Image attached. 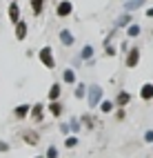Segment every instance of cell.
Masks as SVG:
<instances>
[{
  "label": "cell",
  "instance_id": "cell-1",
  "mask_svg": "<svg viewBox=\"0 0 153 158\" xmlns=\"http://www.w3.org/2000/svg\"><path fill=\"white\" fill-rule=\"evenodd\" d=\"M102 98H104V91H102L100 85H91V87H87V105H89L91 109L98 107Z\"/></svg>",
  "mask_w": 153,
  "mask_h": 158
},
{
  "label": "cell",
  "instance_id": "cell-2",
  "mask_svg": "<svg viewBox=\"0 0 153 158\" xmlns=\"http://www.w3.org/2000/svg\"><path fill=\"white\" fill-rule=\"evenodd\" d=\"M38 58H40V62L47 67V69H56V58H53V49H51L49 45H45L42 49L38 51Z\"/></svg>",
  "mask_w": 153,
  "mask_h": 158
},
{
  "label": "cell",
  "instance_id": "cell-3",
  "mask_svg": "<svg viewBox=\"0 0 153 158\" xmlns=\"http://www.w3.org/2000/svg\"><path fill=\"white\" fill-rule=\"evenodd\" d=\"M124 65H127L129 69H135V67L140 65V49H138V47H129L127 58H124Z\"/></svg>",
  "mask_w": 153,
  "mask_h": 158
},
{
  "label": "cell",
  "instance_id": "cell-4",
  "mask_svg": "<svg viewBox=\"0 0 153 158\" xmlns=\"http://www.w3.org/2000/svg\"><path fill=\"white\" fill-rule=\"evenodd\" d=\"M71 14H73V2L71 0H60L58 7H56V16L58 18H69Z\"/></svg>",
  "mask_w": 153,
  "mask_h": 158
},
{
  "label": "cell",
  "instance_id": "cell-5",
  "mask_svg": "<svg viewBox=\"0 0 153 158\" xmlns=\"http://www.w3.org/2000/svg\"><path fill=\"white\" fill-rule=\"evenodd\" d=\"M29 118H31V123H42V120H45V105H42V102H36V105H31Z\"/></svg>",
  "mask_w": 153,
  "mask_h": 158
},
{
  "label": "cell",
  "instance_id": "cell-6",
  "mask_svg": "<svg viewBox=\"0 0 153 158\" xmlns=\"http://www.w3.org/2000/svg\"><path fill=\"white\" fill-rule=\"evenodd\" d=\"M14 34H16V40H25V38H27V34H29V25L25 23L22 18H20L18 23L14 25Z\"/></svg>",
  "mask_w": 153,
  "mask_h": 158
},
{
  "label": "cell",
  "instance_id": "cell-7",
  "mask_svg": "<svg viewBox=\"0 0 153 158\" xmlns=\"http://www.w3.org/2000/svg\"><path fill=\"white\" fill-rule=\"evenodd\" d=\"M29 111H31V105H29V102H22V105H18V107L14 109V118H16V120H25L27 116H29Z\"/></svg>",
  "mask_w": 153,
  "mask_h": 158
},
{
  "label": "cell",
  "instance_id": "cell-8",
  "mask_svg": "<svg viewBox=\"0 0 153 158\" xmlns=\"http://www.w3.org/2000/svg\"><path fill=\"white\" fill-rule=\"evenodd\" d=\"M144 5H147V0H127L124 2V11L133 14V11H138V9H142Z\"/></svg>",
  "mask_w": 153,
  "mask_h": 158
},
{
  "label": "cell",
  "instance_id": "cell-9",
  "mask_svg": "<svg viewBox=\"0 0 153 158\" xmlns=\"http://www.w3.org/2000/svg\"><path fill=\"white\" fill-rule=\"evenodd\" d=\"M7 14H9V20H11V25H16L18 20H20V5H18V2H9Z\"/></svg>",
  "mask_w": 153,
  "mask_h": 158
},
{
  "label": "cell",
  "instance_id": "cell-10",
  "mask_svg": "<svg viewBox=\"0 0 153 158\" xmlns=\"http://www.w3.org/2000/svg\"><path fill=\"white\" fill-rule=\"evenodd\" d=\"M140 98L144 100V102L153 100V82H144V85L140 87Z\"/></svg>",
  "mask_w": 153,
  "mask_h": 158
},
{
  "label": "cell",
  "instance_id": "cell-11",
  "mask_svg": "<svg viewBox=\"0 0 153 158\" xmlns=\"http://www.w3.org/2000/svg\"><path fill=\"white\" fill-rule=\"evenodd\" d=\"M116 107H127V105L131 102V94L129 91H124V89H122V91H118V96H116Z\"/></svg>",
  "mask_w": 153,
  "mask_h": 158
},
{
  "label": "cell",
  "instance_id": "cell-12",
  "mask_svg": "<svg viewBox=\"0 0 153 158\" xmlns=\"http://www.w3.org/2000/svg\"><path fill=\"white\" fill-rule=\"evenodd\" d=\"M131 23H133V16L124 11V14H122V16H120V18L116 20V29H127V27H129Z\"/></svg>",
  "mask_w": 153,
  "mask_h": 158
},
{
  "label": "cell",
  "instance_id": "cell-13",
  "mask_svg": "<svg viewBox=\"0 0 153 158\" xmlns=\"http://www.w3.org/2000/svg\"><path fill=\"white\" fill-rule=\"evenodd\" d=\"M60 94H62V85H60V82H53V85L49 87V102L60 100Z\"/></svg>",
  "mask_w": 153,
  "mask_h": 158
},
{
  "label": "cell",
  "instance_id": "cell-14",
  "mask_svg": "<svg viewBox=\"0 0 153 158\" xmlns=\"http://www.w3.org/2000/svg\"><path fill=\"white\" fill-rule=\"evenodd\" d=\"M60 43H62L65 47H71L76 43V38H73V34H71L69 29H62V31H60Z\"/></svg>",
  "mask_w": 153,
  "mask_h": 158
},
{
  "label": "cell",
  "instance_id": "cell-15",
  "mask_svg": "<svg viewBox=\"0 0 153 158\" xmlns=\"http://www.w3.org/2000/svg\"><path fill=\"white\" fill-rule=\"evenodd\" d=\"M93 54H96V49H93V45H84L82 49H80V60H93Z\"/></svg>",
  "mask_w": 153,
  "mask_h": 158
},
{
  "label": "cell",
  "instance_id": "cell-16",
  "mask_svg": "<svg viewBox=\"0 0 153 158\" xmlns=\"http://www.w3.org/2000/svg\"><path fill=\"white\" fill-rule=\"evenodd\" d=\"M62 111H65L62 102H58V100L49 102V114H51V116H56V118H60V116H62Z\"/></svg>",
  "mask_w": 153,
  "mask_h": 158
},
{
  "label": "cell",
  "instance_id": "cell-17",
  "mask_svg": "<svg viewBox=\"0 0 153 158\" xmlns=\"http://www.w3.org/2000/svg\"><path fill=\"white\" fill-rule=\"evenodd\" d=\"M142 34V27L138 25V23H131L129 27H127V38H138Z\"/></svg>",
  "mask_w": 153,
  "mask_h": 158
},
{
  "label": "cell",
  "instance_id": "cell-18",
  "mask_svg": "<svg viewBox=\"0 0 153 158\" xmlns=\"http://www.w3.org/2000/svg\"><path fill=\"white\" fill-rule=\"evenodd\" d=\"M22 138H25L27 145H38V143H40L38 131H25V134H22Z\"/></svg>",
  "mask_w": 153,
  "mask_h": 158
},
{
  "label": "cell",
  "instance_id": "cell-19",
  "mask_svg": "<svg viewBox=\"0 0 153 158\" xmlns=\"http://www.w3.org/2000/svg\"><path fill=\"white\" fill-rule=\"evenodd\" d=\"M29 5H31V14L33 16H40L45 9V0H29Z\"/></svg>",
  "mask_w": 153,
  "mask_h": 158
},
{
  "label": "cell",
  "instance_id": "cell-20",
  "mask_svg": "<svg viewBox=\"0 0 153 158\" xmlns=\"http://www.w3.org/2000/svg\"><path fill=\"white\" fill-rule=\"evenodd\" d=\"M98 107L102 109V114H111V111H113V107H116V102H113V100H104V98H102Z\"/></svg>",
  "mask_w": 153,
  "mask_h": 158
},
{
  "label": "cell",
  "instance_id": "cell-21",
  "mask_svg": "<svg viewBox=\"0 0 153 158\" xmlns=\"http://www.w3.org/2000/svg\"><path fill=\"white\" fill-rule=\"evenodd\" d=\"M62 80L67 82V85H76V71L73 69H65L62 71Z\"/></svg>",
  "mask_w": 153,
  "mask_h": 158
},
{
  "label": "cell",
  "instance_id": "cell-22",
  "mask_svg": "<svg viewBox=\"0 0 153 158\" xmlns=\"http://www.w3.org/2000/svg\"><path fill=\"white\" fill-rule=\"evenodd\" d=\"M73 96H76L78 100H82V98L87 96V85H84V82H78V85H76V91H73Z\"/></svg>",
  "mask_w": 153,
  "mask_h": 158
},
{
  "label": "cell",
  "instance_id": "cell-23",
  "mask_svg": "<svg viewBox=\"0 0 153 158\" xmlns=\"http://www.w3.org/2000/svg\"><path fill=\"white\" fill-rule=\"evenodd\" d=\"M76 145H78V136H67V138H65V147H69V149H73Z\"/></svg>",
  "mask_w": 153,
  "mask_h": 158
},
{
  "label": "cell",
  "instance_id": "cell-24",
  "mask_svg": "<svg viewBox=\"0 0 153 158\" xmlns=\"http://www.w3.org/2000/svg\"><path fill=\"white\" fill-rule=\"evenodd\" d=\"M45 158H58V147H56V145H49V149H47Z\"/></svg>",
  "mask_w": 153,
  "mask_h": 158
},
{
  "label": "cell",
  "instance_id": "cell-25",
  "mask_svg": "<svg viewBox=\"0 0 153 158\" xmlns=\"http://www.w3.org/2000/svg\"><path fill=\"white\" fill-rule=\"evenodd\" d=\"M144 143H153V129H147L144 131Z\"/></svg>",
  "mask_w": 153,
  "mask_h": 158
},
{
  "label": "cell",
  "instance_id": "cell-26",
  "mask_svg": "<svg viewBox=\"0 0 153 158\" xmlns=\"http://www.w3.org/2000/svg\"><path fill=\"white\" fill-rule=\"evenodd\" d=\"M124 116H127V114H124V107H118V111H116V118H118V120H124Z\"/></svg>",
  "mask_w": 153,
  "mask_h": 158
},
{
  "label": "cell",
  "instance_id": "cell-27",
  "mask_svg": "<svg viewBox=\"0 0 153 158\" xmlns=\"http://www.w3.org/2000/svg\"><path fill=\"white\" fill-rule=\"evenodd\" d=\"M69 127H71V131H78V129H80V123H78V120L73 118V120L69 123Z\"/></svg>",
  "mask_w": 153,
  "mask_h": 158
},
{
  "label": "cell",
  "instance_id": "cell-28",
  "mask_svg": "<svg viewBox=\"0 0 153 158\" xmlns=\"http://www.w3.org/2000/svg\"><path fill=\"white\" fill-rule=\"evenodd\" d=\"M104 51H107V56H116V47H113V45H107Z\"/></svg>",
  "mask_w": 153,
  "mask_h": 158
},
{
  "label": "cell",
  "instance_id": "cell-29",
  "mask_svg": "<svg viewBox=\"0 0 153 158\" xmlns=\"http://www.w3.org/2000/svg\"><path fill=\"white\" fill-rule=\"evenodd\" d=\"M60 131H62V134L67 136V134L71 131V127H69V125H67V123H60Z\"/></svg>",
  "mask_w": 153,
  "mask_h": 158
},
{
  "label": "cell",
  "instance_id": "cell-30",
  "mask_svg": "<svg viewBox=\"0 0 153 158\" xmlns=\"http://www.w3.org/2000/svg\"><path fill=\"white\" fill-rule=\"evenodd\" d=\"M5 152H9V143L0 140V154H5Z\"/></svg>",
  "mask_w": 153,
  "mask_h": 158
},
{
  "label": "cell",
  "instance_id": "cell-31",
  "mask_svg": "<svg viewBox=\"0 0 153 158\" xmlns=\"http://www.w3.org/2000/svg\"><path fill=\"white\" fill-rule=\"evenodd\" d=\"M147 18H153V7H149V9H147Z\"/></svg>",
  "mask_w": 153,
  "mask_h": 158
},
{
  "label": "cell",
  "instance_id": "cell-32",
  "mask_svg": "<svg viewBox=\"0 0 153 158\" xmlns=\"http://www.w3.org/2000/svg\"><path fill=\"white\" fill-rule=\"evenodd\" d=\"M36 158H45V156H36Z\"/></svg>",
  "mask_w": 153,
  "mask_h": 158
},
{
  "label": "cell",
  "instance_id": "cell-33",
  "mask_svg": "<svg viewBox=\"0 0 153 158\" xmlns=\"http://www.w3.org/2000/svg\"><path fill=\"white\" fill-rule=\"evenodd\" d=\"M151 34H153V31H151Z\"/></svg>",
  "mask_w": 153,
  "mask_h": 158
}]
</instances>
